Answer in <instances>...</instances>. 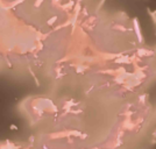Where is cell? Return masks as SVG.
<instances>
[{"mask_svg":"<svg viewBox=\"0 0 156 149\" xmlns=\"http://www.w3.org/2000/svg\"><path fill=\"white\" fill-rule=\"evenodd\" d=\"M148 14L150 15V18L153 19V22L156 25V11L155 12H150V9H148Z\"/></svg>","mask_w":156,"mask_h":149,"instance_id":"7a4b0ae2","label":"cell"},{"mask_svg":"<svg viewBox=\"0 0 156 149\" xmlns=\"http://www.w3.org/2000/svg\"><path fill=\"white\" fill-rule=\"evenodd\" d=\"M133 22H134V29H135V33H136V35H137L139 42H143V36H142V33H141V28L139 26V21H137L136 18H134Z\"/></svg>","mask_w":156,"mask_h":149,"instance_id":"6da1fadb","label":"cell"}]
</instances>
